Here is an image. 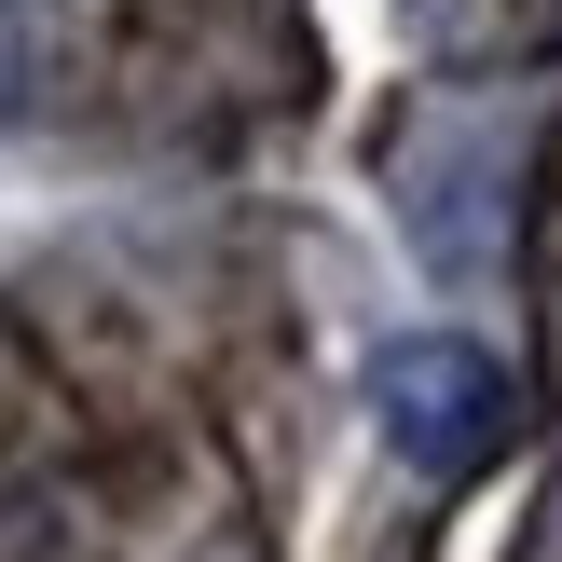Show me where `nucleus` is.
<instances>
[{
  "label": "nucleus",
  "mask_w": 562,
  "mask_h": 562,
  "mask_svg": "<svg viewBox=\"0 0 562 562\" xmlns=\"http://www.w3.org/2000/svg\"><path fill=\"white\" fill-rule=\"evenodd\" d=\"M371 398H384V439H398L426 481H467V467L508 439V371H494L481 344H398Z\"/></svg>",
  "instance_id": "f257e3e1"
}]
</instances>
